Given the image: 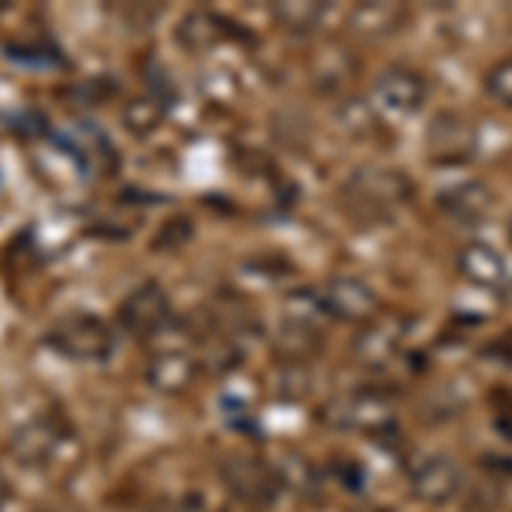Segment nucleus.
<instances>
[{
    "instance_id": "1",
    "label": "nucleus",
    "mask_w": 512,
    "mask_h": 512,
    "mask_svg": "<svg viewBox=\"0 0 512 512\" xmlns=\"http://www.w3.org/2000/svg\"><path fill=\"white\" fill-rule=\"evenodd\" d=\"M113 328L106 325L103 318L96 315H65L48 328V345L55 352L69 355V359H89V362H99V359H110L113 352Z\"/></svg>"
},
{
    "instance_id": "2",
    "label": "nucleus",
    "mask_w": 512,
    "mask_h": 512,
    "mask_svg": "<svg viewBox=\"0 0 512 512\" xmlns=\"http://www.w3.org/2000/svg\"><path fill=\"white\" fill-rule=\"evenodd\" d=\"M373 99L390 117H414L427 103V79L417 69H407V65H390L376 76Z\"/></svg>"
},
{
    "instance_id": "3",
    "label": "nucleus",
    "mask_w": 512,
    "mask_h": 512,
    "mask_svg": "<svg viewBox=\"0 0 512 512\" xmlns=\"http://www.w3.org/2000/svg\"><path fill=\"white\" fill-rule=\"evenodd\" d=\"M407 482L414 499L427 502V506H444L461 489V465L448 454H420L410 465Z\"/></svg>"
},
{
    "instance_id": "4",
    "label": "nucleus",
    "mask_w": 512,
    "mask_h": 512,
    "mask_svg": "<svg viewBox=\"0 0 512 512\" xmlns=\"http://www.w3.org/2000/svg\"><path fill=\"white\" fill-rule=\"evenodd\" d=\"M376 291L359 277H332L321 284L318 308L338 321H366L376 315Z\"/></svg>"
},
{
    "instance_id": "5",
    "label": "nucleus",
    "mask_w": 512,
    "mask_h": 512,
    "mask_svg": "<svg viewBox=\"0 0 512 512\" xmlns=\"http://www.w3.org/2000/svg\"><path fill=\"white\" fill-rule=\"evenodd\" d=\"M349 192L359 198L362 205H369V209L386 212V209H396V205L410 202L414 181L393 168H362L359 175H352Z\"/></svg>"
},
{
    "instance_id": "6",
    "label": "nucleus",
    "mask_w": 512,
    "mask_h": 512,
    "mask_svg": "<svg viewBox=\"0 0 512 512\" xmlns=\"http://www.w3.org/2000/svg\"><path fill=\"white\" fill-rule=\"evenodd\" d=\"M171 315V304H168V294L161 291L154 280L140 284L137 291L127 294V301L120 304V325L127 328L130 335L137 338H147V335H158L164 328V321Z\"/></svg>"
},
{
    "instance_id": "7",
    "label": "nucleus",
    "mask_w": 512,
    "mask_h": 512,
    "mask_svg": "<svg viewBox=\"0 0 512 512\" xmlns=\"http://www.w3.org/2000/svg\"><path fill=\"white\" fill-rule=\"evenodd\" d=\"M427 151L437 161H465L475 151V127L454 113H441L427 130Z\"/></svg>"
},
{
    "instance_id": "8",
    "label": "nucleus",
    "mask_w": 512,
    "mask_h": 512,
    "mask_svg": "<svg viewBox=\"0 0 512 512\" xmlns=\"http://www.w3.org/2000/svg\"><path fill=\"white\" fill-rule=\"evenodd\" d=\"M458 270L468 284L489 287V291H502L509 284V267L502 260V253L489 243H468L458 253Z\"/></svg>"
},
{
    "instance_id": "9",
    "label": "nucleus",
    "mask_w": 512,
    "mask_h": 512,
    "mask_svg": "<svg viewBox=\"0 0 512 512\" xmlns=\"http://www.w3.org/2000/svg\"><path fill=\"white\" fill-rule=\"evenodd\" d=\"M195 373H198V369H195L192 355L175 352V349L158 352L151 362H147V383H151L154 390H161V393L188 390V386L195 383Z\"/></svg>"
},
{
    "instance_id": "10",
    "label": "nucleus",
    "mask_w": 512,
    "mask_h": 512,
    "mask_svg": "<svg viewBox=\"0 0 512 512\" xmlns=\"http://www.w3.org/2000/svg\"><path fill=\"white\" fill-rule=\"evenodd\" d=\"M407 24V7L400 4H359L349 14V28L359 38H390Z\"/></svg>"
},
{
    "instance_id": "11",
    "label": "nucleus",
    "mask_w": 512,
    "mask_h": 512,
    "mask_svg": "<svg viewBox=\"0 0 512 512\" xmlns=\"http://www.w3.org/2000/svg\"><path fill=\"white\" fill-rule=\"evenodd\" d=\"M345 427H359V431H383L393 424V407L383 393H352L342 400Z\"/></svg>"
},
{
    "instance_id": "12",
    "label": "nucleus",
    "mask_w": 512,
    "mask_h": 512,
    "mask_svg": "<svg viewBox=\"0 0 512 512\" xmlns=\"http://www.w3.org/2000/svg\"><path fill=\"white\" fill-rule=\"evenodd\" d=\"M441 205L451 219H461V222H478L489 212L492 205V195L482 181H461V185L448 188L441 192Z\"/></svg>"
},
{
    "instance_id": "13",
    "label": "nucleus",
    "mask_w": 512,
    "mask_h": 512,
    "mask_svg": "<svg viewBox=\"0 0 512 512\" xmlns=\"http://www.w3.org/2000/svg\"><path fill=\"white\" fill-rule=\"evenodd\" d=\"M59 441H62V434L52 420H35V424H28L18 434L14 454L24 461H48L55 454V448H59Z\"/></svg>"
},
{
    "instance_id": "14",
    "label": "nucleus",
    "mask_w": 512,
    "mask_h": 512,
    "mask_svg": "<svg viewBox=\"0 0 512 512\" xmlns=\"http://www.w3.org/2000/svg\"><path fill=\"white\" fill-rule=\"evenodd\" d=\"M396 345H400V321L390 318L362 332L359 342H355V352H359L362 362H386L396 352Z\"/></svg>"
},
{
    "instance_id": "15",
    "label": "nucleus",
    "mask_w": 512,
    "mask_h": 512,
    "mask_svg": "<svg viewBox=\"0 0 512 512\" xmlns=\"http://www.w3.org/2000/svg\"><path fill=\"white\" fill-rule=\"evenodd\" d=\"M274 18L294 35H311L328 18V4H315V0H297V4H277Z\"/></svg>"
},
{
    "instance_id": "16",
    "label": "nucleus",
    "mask_w": 512,
    "mask_h": 512,
    "mask_svg": "<svg viewBox=\"0 0 512 512\" xmlns=\"http://www.w3.org/2000/svg\"><path fill=\"white\" fill-rule=\"evenodd\" d=\"M178 41L188 48V52H205L219 41V18L205 11H192L185 14L178 24Z\"/></svg>"
},
{
    "instance_id": "17",
    "label": "nucleus",
    "mask_w": 512,
    "mask_h": 512,
    "mask_svg": "<svg viewBox=\"0 0 512 512\" xmlns=\"http://www.w3.org/2000/svg\"><path fill=\"white\" fill-rule=\"evenodd\" d=\"M355 76V62L349 52H342V48H328V52H321V59L315 65V82L318 89H325V93H332V89L345 86Z\"/></svg>"
},
{
    "instance_id": "18",
    "label": "nucleus",
    "mask_w": 512,
    "mask_h": 512,
    "mask_svg": "<svg viewBox=\"0 0 512 512\" xmlns=\"http://www.w3.org/2000/svg\"><path fill=\"white\" fill-rule=\"evenodd\" d=\"M161 123H164V106L158 103V99H151V96L130 99L127 110H123V127H127L130 134H137V137L154 134Z\"/></svg>"
},
{
    "instance_id": "19",
    "label": "nucleus",
    "mask_w": 512,
    "mask_h": 512,
    "mask_svg": "<svg viewBox=\"0 0 512 512\" xmlns=\"http://www.w3.org/2000/svg\"><path fill=\"white\" fill-rule=\"evenodd\" d=\"M229 478V485L243 495V499H256V502H263V499H270V492H274V482H270V472L267 468H260V465H236V468H229L226 472Z\"/></svg>"
},
{
    "instance_id": "20",
    "label": "nucleus",
    "mask_w": 512,
    "mask_h": 512,
    "mask_svg": "<svg viewBox=\"0 0 512 512\" xmlns=\"http://www.w3.org/2000/svg\"><path fill=\"white\" fill-rule=\"evenodd\" d=\"M482 86L499 106H512V55L509 59H499L489 72H485Z\"/></svg>"
},
{
    "instance_id": "21",
    "label": "nucleus",
    "mask_w": 512,
    "mask_h": 512,
    "mask_svg": "<svg viewBox=\"0 0 512 512\" xmlns=\"http://www.w3.org/2000/svg\"><path fill=\"white\" fill-rule=\"evenodd\" d=\"M338 123H342L345 134L362 137V134H369V130H373L376 117L369 113L366 103H359V99H349V103H345L342 110H338Z\"/></svg>"
},
{
    "instance_id": "22",
    "label": "nucleus",
    "mask_w": 512,
    "mask_h": 512,
    "mask_svg": "<svg viewBox=\"0 0 512 512\" xmlns=\"http://www.w3.org/2000/svg\"><path fill=\"white\" fill-rule=\"evenodd\" d=\"M188 236H192V226H188V219H171L168 226H164V233L154 239V250H171V246H181Z\"/></svg>"
},
{
    "instance_id": "23",
    "label": "nucleus",
    "mask_w": 512,
    "mask_h": 512,
    "mask_svg": "<svg viewBox=\"0 0 512 512\" xmlns=\"http://www.w3.org/2000/svg\"><path fill=\"white\" fill-rule=\"evenodd\" d=\"M4 502H7V482L0 478V509H4Z\"/></svg>"
}]
</instances>
